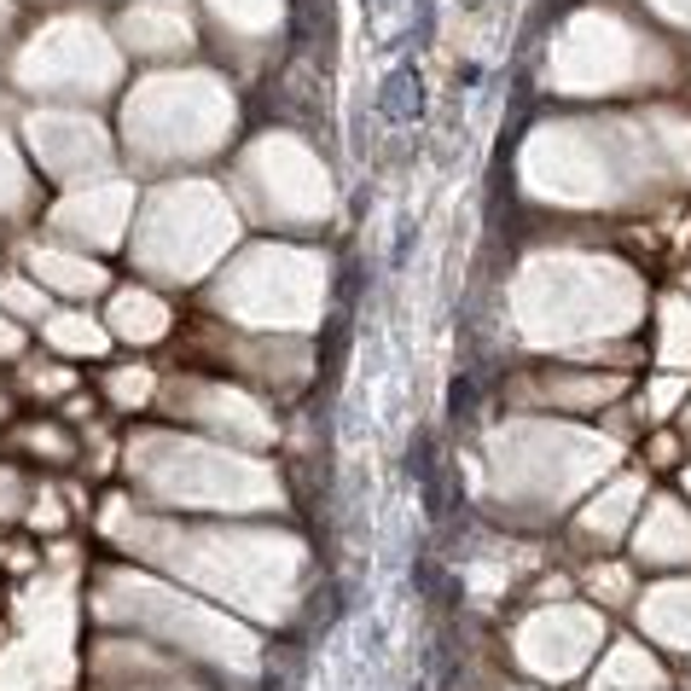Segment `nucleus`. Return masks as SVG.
<instances>
[{
  "instance_id": "f257e3e1",
  "label": "nucleus",
  "mask_w": 691,
  "mask_h": 691,
  "mask_svg": "<svg viewBox=\"0 0 691 691\" xmlns=\"http://www.w3.org/2000/svg\"><path fill=\"white\" fill-rule=\"evenodd\" d=\"M407 93H413V76L395 70L390 88H383V111H390V117H407Z\"/></svg>"
}]
</instances>
